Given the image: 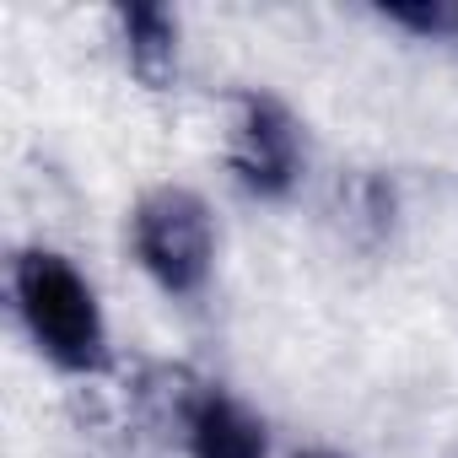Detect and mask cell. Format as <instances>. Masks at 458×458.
<instances>
[{
  "instance_id": "obj_1",
  "label": "cell",
  "mask_w": 458,
  "mask_h": 458,
  "mask_svg": "<svg viewBox=\"0 0 458 458\" xmlns=\"http://www.w3.org/2000/svg\"><path fill=\"white\" fill-rule=\"evenodd\" d=\"M12 302L38 356L71 377L108 367V318L92 281L55 249H22L12 259Z\"/></svg>"
},
{
  "instance_id": "obj_2",
  "label": "cell",
  "mask_w": 458,
  "mask_h": 458,
  "mask_svg": "<svg viewBox=\"0 0 458 458\" xmlns=\"http://www.w3.org/2000/svg\"><path fill=\"white\" fill-rule=\"evenodd\" d=\"M130 249L167 297H199L216 265L210 205L183 183H162L140 194L130 210Z\"/></svg>"
},
{
  "instance_id": "obj_3",
  "label": "cell",
  "mask_w": 458,
  "mask_h": 458,
  "mask_svg": "<svg viewBox=\"0 0 458 458\" xmlns=\"http://www.w3.org/2000/svg\"><path fill=\"white\" fill-rule=\"evenodd\" d=\"M302 162L308 151H302V130L292 108L270 92H243L233 140H226V167H233L238 189L254 199H286L302 178Z\"/></svg>"
},
{
  "instance_id": "obj_4",
  "label": "cell",
  "mask_w": 458,
  "mask_h": 458,
  "mask_svg": "<svg viewBox=\"0 0 458 458\" xmlns=\"http://www.w3.org/2000/svg\"><path fill=\"white\" fill-rule=\"evenodd\" d=\"M183 442L189 458H270L265 420L226 388H199L183 404Z\"/></svg>"
},
{
  "instance_id": "obj_5",
  "label": "cell",
  "mask_w": 458,
  "mask_h": 458,
  "mask_svg": "<svg viewBox=\"0 0 458 458\" xmlns=\"http://www.w3.org/2000/svg\"><path fill=\"white\" fill-rule=\"evenodd\" d=\"M119 44H124V60H130L140 87L162 92L173 81V71H178V17L167 6H151V0L119 6Z\"/></svg>"
},
{
  "instance_id": "obj_6",
  "label": "cell",
  "mask_w": 458,
  "mask_h": 458,
  "mask_svg": "<svg viewBox=\"0 0 458 458\" xmlns=\"http://www.w3.org/2000/svg\"><path fill=\"white\" fill-rule=\"evenodd\" d=\"M297 458H345V453H329V447H308V453H297Z\"/></svg>"
}]
</instances>
